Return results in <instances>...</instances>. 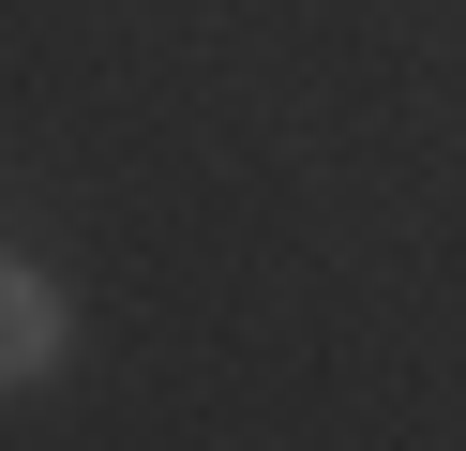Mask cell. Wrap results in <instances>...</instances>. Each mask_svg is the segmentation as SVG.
Wrapping results in <instances>:
<instances>
[{
    "mask_svg": "<svg viewBox=\"0 0 466 451\" xmlns=\"http://www.w3.org/2000/svg\"><path fill=\"white\" fill-rule=\"evenodd\" d=\"M46 361H61V286L31 256H0V391H31Z\"/></svg>",
    "mask_w": 466,
    "mask_h": 451,
    "instance_id": "1",
    "label": "cell"
}]
</instances>
